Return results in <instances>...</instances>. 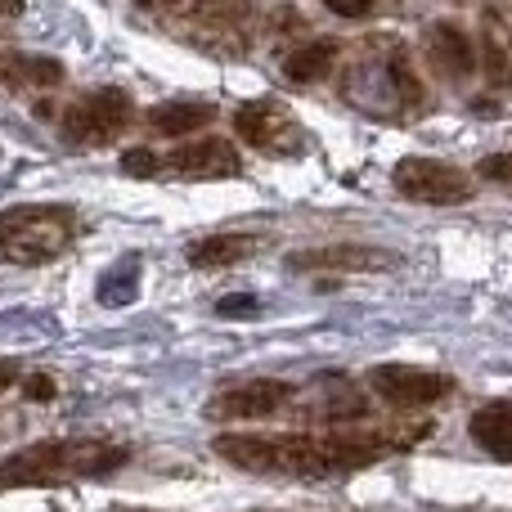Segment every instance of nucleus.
Instances as JSON below:
<instances>
[{
    "instance_id": "nucleus-1",
    "label": "nucleus",
    "mask_w": 512,
    "mask_h": 512,
    "mask_svg": "<svg viewBox=\"0 0 512 512\" xmlns=\"http://www.w3.org/2000/svg\"><path fill=\"white\" fill-rule=\"evenodd\" d=\"M427 427H405V432H221L212 441L216 459L248 477H279V481H328L351 477L373 463L405 454L418 445Z\"/></svg>"
},
{
    "instance_id": "nucleus-2",
    "label": "nucleus",
    "mask_w": 512,
    "mask_h": 512,
    "mask_svg": "<svg viewBox=\"0 0 512 512\" xmlns=\"http://www.w3.org/2000/svg\"><path fill=\"white\" fill-rule=\"evenodd\" d=\"M131 445L104 441V436H54L32 441L23 450H9L0 459V495L5 490H54L72 481L113 477L131 463Z\"/></svg>"
},
{
    "instance_id": "nucleus-3",
    "label": "nucleus",
    "mask_w": 512,
    "mask_h": 512,
    "mask_svg": "<svg viewBox=\"0 0 512 512\" xmlns=\"http://www.w3.org/2000/svg\"><path fill=\"white\" fill-rule=\"evenodd\" d=\"M81 216L72 203H14L0 212V261L5 265H36L59 261L77 243Z\"/></svg>"
},
{
    "instance_id": "nucleus-4",
    "label": "nucleus",
    "mask_w": 512,
    "mask_h": 512,
    "mask_svg": "<svg viewBox=\"0 0 512 512\" xmlns=\"http://www.w3.org/2000/svg\"><path fill=\"white\" fill-rule=\"evenodd\" d=\"M135 122V99L122 86H99L72 99L59 117V140L72 149H108L117 144Z\"/></svg>"
},
{
    "instance_id": "nucleus-5",
    "label": "nucleus",
    "mask_w": 512,
    "mask_h": 512,
    "mask_svg": "<svg viewBox=\"0 0 512 512\" xmlns=\"http://www.w3.org/2000/svg\"><path fill=\"white\" fill-rule=\"evenodd\" d=\"M391 189L409 203H423V207H459L472 203L477 194V176L445 158H423V153H409L391 167Z\"/></svg>"
},
{
    "instance_id": "nucleus-6",
    "label": "nucleus",
    "mask_w": 512,
    "mask_h": 512,
    "mask_svg": "<svg viewBox=\"0 0 512 512\" xmlns=\"http://www.w3.org/2000/svg\"><path fill=\"white\" fill-rule=\"evenodd\" d=\"M234 135L265 158H301L310 149V135L301 117L279 99H243L234 108Z\"/></svg>"
},
{
    "instance_id": "nucleus-7",
    "label": "nucleus",
    "mask_w": 512,
    "mask_h": 512,
    "mask_svg": "<svg viewBox=\"0 0 512 512\" xmlns=\"http://www.w3.org/2000/svg\"><path fill=\"white\" fill-rule=\"evenodd\" d=\"M369 387L373 396L387 409L400 414H418V409H432L441 400H450L459 391V378L441 369H423V364H405V360H387L369 369Z\"/></svg>"
},
{
    "instance_id": "nucleus-8",
    "label": "nucleus",
    "mask_w": 512,
    "mask_h": 512,
    "mask_svg": "<svg viewBox=\"0 0 512 512\" xmlns=\"http://www.w3.org/2000/svg\"><path fill=\"white\" fill-rule=\"evenodd\" d=\"M301 396V387L292 378H248L230 382L207 400V418L212 423H265L292 409V400Z\"/></svg>"
},
{
    "instance_id": "nucleus-9",
    "label": "nucleus",
    "mask_w": 512,
    "mask_h": 512,
    "mask_svg": "<svg viewBox=\"0 0 512 512\" xmlns=\"http://www.w3.org/2000/svg\"><path fill=\"white\" fill-rule=\"evenodd\" d=\"M283 265L297 274H382V270H396L400 252L373 248V243H324V248L288 252Z\"/></svg>"
},
{
    "instance_id": "nucleus-10",
    "label": "nucleus",
    "mask_w": 512,
    "mask_h": 512,
    "mask_svg": "<svg viewBox=\"0 0 512 512\" xmlns=\"http://www.w3.org/2000/svg\"><path fill=\"white\" fill-rule=\"evenodd\" d=\"M162 176L176 180H234L243 176V158L230 140L221 135H203L194 144H180L176 153L162 158Z\"/></svg>"
},
{
    "instance_id": "nucleus-11",
    "label": "nucleus",
    "mask_w": 512,
    "mask_h": 512,
    "mask_svg": "<svg viewBox=\"0 0 512 512\" xmlns=\"http://www.w3.org/2000/svg\"><path fill=\"white\" fill-rule=\"evenodd\" d=\"M427 59H432V68L441 72L445 81H468L472 72L481 68L477 41H472L468 27L454 23V18L432 23V32H427Z\"/></svg>"
},
{
    "instance_id": "nucleus-12",
    "label": "nucleus",
    "mask_w": 512,
    "mask_h": 512,
    "mask_svg": "<svg viewBox=\"0 0 512 512\" xmlns=\"http://www.w3.org/2000/svg\"><path fill=\"white\" fill-rule=\"evenodd\" d=\"M265 248L261 234L252 230H216V234H203V239H194L185 248V261L194 265V270H230V265L248 261Z\"/></svg>"
},
{
    "instance_id": "nucleus-13",
    "label": "nucleus",
    "mask_w": 512,
    "mask_h": 512,
    "mask_svg": "<svg viewBox=\"0 0 512 512\" xmlns=\"http://www.w3.org/2000/svg\"><path fill=\"white\" fill-rule=\"evenodd\" d=\"M468 436L481 454H490L495 463H512V396H495L486 405L472 409Z\"/></svg>"
},
{
    "instance_id": "nucleus-14",
    "label": "nucleus",
    "mask_w": 512,
    "mask_h": 512,
    "mask_svg": "<svg viewBox=\"0 0 512 512\" xmlns=\"http://www.w3.org/2000/svg\"><path fill=\"white\" fill-rule=\"evenodd\" d=\"M212 122L216 108L203 104V99H167V104H153L144 113V131L158 135V140H180V135H194Z\"/></svg>"
},
{
    "instance_id": "nucleus-15",
    "label": "nucleus",
    "mask_w": 512,
    "mask_h": 512,
    "mask_svg": "<svg viewBox=\"0 0 512 512\" xmlns=\"http://www.w3.org/2000/svg\"><path fill=\"white\" fill-rule=\"evenodd\" d=\"M63 77V63L50 54H0V90H54Z\"/></svg>"
},
{
    "instance_id": "nucleus-16",
    "label": "nucleus",
    "mask_w": 512,
    "mask_h": 512,
    "mask_svg": "<svg viewBox=\"0 0 512 512\" xmlns=\"http://www.w3.org/2000/svg\"><path fill=\"white\" fill-rule=\"evenodd\" d=\"M337 59H342V45L333 36H315V41L283 54V77L297 81V86H319V81L333 77Z\"/></svg>"
},
{
    "instance_id": "nucleus-17",
    "label": "nucleus",
    "mask_w": 512,
    "mask_h": 512,
    "mask_svg": "<svg viewBox=\"0 0 512 512\" xmlns=\"http://www.w3.org/2000/svg\"><path fill=\"white\" fill-rule=\"evenodd\" d=\"M481 63H486V81L495 90L512 86V50H508L504 32H499V23L490 18V9H486V27H481Z\"/></svg>"
},
{
    "instance_id": "nucleus-18",
    "label": "nucleus",
    "mask_w": 512,
    "mask_h": 512,
    "mask_svg": "<svg viewBox=\"0 0 512 512\" xmlns=\"http://www.w3.org/2000/svg\"><path fill=\"white\" fill-rule=\"evenodd\" d=\"M252 9V0H194V18L212 32H243Z\"/></svg>"
},
{
    "instance_id": "nucleus-19",
    "label": "nucleus",
    "mask_w": 512,
    "mask_h": 512,
    "mask_svg": "<svg viewBox=\"0 0 512 512\" xmlns=\"http://www.w3.org/2000/svg\"><path fill=\"white\" fill-rule=\"evenodd\" d=\"M122 171L126 176H135V180H153V176H162V158L153 149H126L122 153Z\"/></svg>"
},
{
    "instance_id": "nucleus-20",
    "label": "nucleus",
    "mask_w": 512,
    "mask_h": 512,
    "mask_svg": "<svg viewBox=\"0 0 512 512\" xmlns=\"http://www.w3.org/2000/svg\"><path fill=\"white\" fill-rule=\"evenodd\" d=\"M477 176L490 185H512V153H486L477 162Z\"/></svg>"
},
{
    "instance_id": "nucleus-21",
    "label": "nucleus",
    "mask_w": 512,
    "mask_h": 512,
    "mask_svg": "<svg viewBox=\"0 0 512 512\" xmlns=\"http://www.w3.org/2000/svg\"><path fill=\"white\" fill-rule=\"evenodd\" d=\"M319 5H324L328 14L346 18V23H360V18H369L373 9H378V0H319Z\"/></svg>"
},
{
    "instance_id": "nucleus-22",
    "label": "nucleus",
    "mask_w": 512,
    "mask_h": 512,
    "mask_svg": "<svg viewBox=\"0 0 512 512\" xmlns=\"http://www.w3.org/2000/svg\"><path fill=\"white\" fill-rule=\"evenodd\" d=\"M54 378H45V373H36V378H23V396L27 400H50L54 396Z\"/></svg>"
},
{
    "instance_id": "nucleus-23",
    "label": "nucleus",
    "mask_w": 512,
    "mask_h": 512,
    "mask_svg": "<svg viewBox=\"0 0 512 512\" xmlns=\"http://www.w3.org/2000/svg\"><path fill=\"white\" fill-rule=\"evenodd\" d=\"M216 310H221L225 319H234V315H261V310H256V297H225Z\"/></svg>"
},
{
    "instance_id": "nucleus-24",
    "label": "nucleus",
    "mask_w": 512,
    "mask_h": 512,
    "mask_svg": "<svg viewBox=\"0 0 512 512\" xmlns=\"http://www.w3.org/2000/svg\"><path fill=\"white\" fill-rule=\"evenodd\" d=\"M14 382H23V369H18V364H9V360H0V391H9Z\"/></svg>"
},
{
    "instance_id": "nucleus-25",
    "label": "nucleus",
    "mask_w": 512,
    "mask_h": 512,
    "mask_svg": "<svg viewBox=\"0 0 512 512\" xmlns=\"http://www.w3.org/2000/svg\"><path fill=\"white\" fill-rule=\"evenodd\" d=\"M27 0H0V18H23Z\"/></svg>"
},
{
    "instance_id": "nucleus-26",
    "label": "nucleus",
    "mask_w": 512,
    "mask_h": 512,
    "mask_svg": "<svg viewBox=\"0 0 512 512\" xmlns=\"http://www.w3.org/2000/svg\"><path fill=\"white\" fill-rule=\"evenodd\" d=\"M490 18H495V23H499V32H504V41H508V50H512V23H508L504 14H499V9H490Z\"/></svg>"
},
{
    "instance_id": "nucleus-27",
    "label": "nucleus",
    "mask_w": 512,
    "mask_h": 512,
    "mask_svg": "<svg viewBox=\"0 0 512 512\" xmlns=\"http://www.w3.org/2000/svg\"><path fill=\"white\" fill-rule=\"evenodd\" d=\"M135 5H140V9H176L180 0H135Z\"/></svg>"
},
{
    "instance_id": "nucleus-28",
    "label": "nucleus",
    "mask_w": 512,
    "mask_h": 512,
    "mask_svg": "<svg viewBox=\"0 0 512 512\" xmlns=\"http://www.w3.org/2000/svg\"><path fill=\"white\" fill-rule=\"evenodd\" d=\"M454 5H463V0H454Z\"/></svg>"
}]
</instances>
